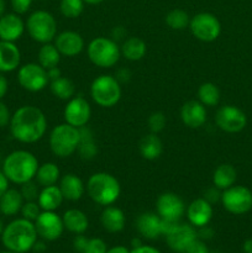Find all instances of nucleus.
Wrapping results in <instances>:
<instances>
[{"instance_id": "f257e3e1", "label": "nucleus", "mask_w": 252, "mask_h": 253, "mask_svg": "<svg viewBox=\"0 0 252 253\" xmlns=\"http://www.w3.org/2000/svg\"><path fill=\"white\" fill-rule=\"evenodd\" d=\"M9 125L15 140L22 143H35L46 133L47 119L37 106L24 105L11 115Z\"/></svg>"}, {"instance_id": "f03ea898", "label": "nucleus", "mask_w": 252, "mask_h": 253, "mask_svg": "<svg viewBox=\"0 0 252 253\" xmlns=\"http://www.w3.org/2000/svg\"><path fill=\"white\" fill-rule=\"evenodd\" d=\"M39 161L29 151H14L5 157L2 163V172L6 175L9 182L15 184H24L35 179Z\"/></svg>"}, {"instance_id": "7ed1b4c3", "label": "nucleus", "mask_w": 252, "mask_h": 253, "mask_svg": "<svg viewBox=\"0 0 252 253\" xmlns=\"http://www.w3.org/2000/svg\"><path fill=\"white\" fill-rule=\"evenodd\" d=\"M35 224L26 219H17L10 222L2 231V244L15 253H25L34 247L37 241Z\"/></svg>"}, {"instance_id": "20e7f679", "label": "nucleus", "mask_w": 252, "mask_h": 253, "mask_svg": "<svg viewBox=\"0 0 252 253\" xmlns=\"http://www.w3.org/2000/svg\"><path fill=\"white\" fill-rule=\"evenodd\" d=\"M89 198L101 207L113 205L119 199L121 187L113 174L106 172L94 173L89 177L85 187Z\"/></svg>"}, {"instance_id": "39448f33", "label": "nucleus", "mask_w": 252, "mask_h": 253, "mask_svg": "<svg viewBox=\"0 0 252 253\" xmlns=\"http://www.w3.org/2000/svg\"><path fill=\"white\" fill-rule=\"evenodd\" d=\"M81 141L79 128L64 123L52 128L49 133V148L52 153L59 158H67L78 150Z\"/></svg>"}, {"instance_id": "423d86ee", "label": "nucleus", "mask_w": 252, "mask_h": 253, "mask_svg": "<svg viewBox=\"0 0 252 253\" xmlns=\"http://www.w3.org/2000/svg\"><path fill=\"white\" fill-rule=\"evenodd\" d=\"M88 58L91 63L100 68H111L121 57L120 47L114 40L108 37H96L86 47Z\"/></svg>"}, {"instance_id": "0eeeda50", "label": "nucleus", "mask_w": 252, "mask_h": 253, "mask_svg": "<svg viewBox=\"0 0 252 253\" xmlns=\"http://www.w3.org/2000/svg\"><path fill=\"white\" fill-rule=\"evenodd\" d=\"M120 82L113 76L103 74L96 77L90 85L91 99L101 108H113L121 99Z\"/></svg>"}, {"instance_id": "6e6552de", "label": "nucleus", "mask_w": 252, "mask_h": 253, "mask_svg": "<svg viewBox=\"0 0 252 253\" xmlns=\"http://www.w3.org/2000/svg\"><path fill=\"white\" fill-rule=\"evenodd\" d=\"M30 37L39 43H49L57 36V22L53 15L44 10L32 12L26 21Z\"/></svg>"}, {"instance_id": "1a4fd4ad", "label": "nucleus", "mask_w": 252, "mask_h": 253, "mask_svg": "<svg viewBox=\"0 0 252 253\" xmlns=\"http://www.w3.org/2000/svg\"><path fill=\"white\" fill-rule=\"evenodd\" d=\"M189 29L193 36L202 42H212L221 32V24L215 15L210 12H199L189 21Z\"/></svg>"}, {"instance_id": "9d476101", "label": "nucleus", "mask_w": 252, "mask_h": 253, "mask_svg": "<svg viewBox=\"0 0 252 253\" xmlns=\"http://www.w3.org/2000/svg\"><path fill=\"white\" fill-rule=\"evenodd\" d=\"M221 203L225 209L235 215H242L252 208V193L242 185H232L221 193Z\"/></svg>"}, {"instance_id": "9b49d317", "label": "nucleus", "mask_w": 252, "mask_h": 253, "mask_svg": "<svg viewBox=\"0 0 252 253\" xmlns=\"http://www.w3.org/2000/svg\"><path fill=\"white\" fill-rule=\"evenodd\" d=\"M17 81L25 90L37 93L49 84L47 71L39 63H26L17 72Z\"/></svg>"}, {"instance_id": "f8f14e48", "label": "nucleus", "mask_w": 252, "mask_h": 253, "mask_svg": "<svg viewBox=\"0 0 252 253\" xmlns=\"http://www.w3.org/2000/svg\"><path fill=\"white\" fill-rule=\"evenodd\" d=\"M215 123L220 130L229 133H236L244 130L247 124V118L244 111L236 106L225 105L216 111Z\"/></svg>"}, {"instance_id": "ddd939ff", "label": "nucleus", "mask_w": 252, "mask_h": 253, "mask_svg": "<svg viewBox=\"0 0 252 253\" xmlns=\"http://www.w3.org/2000/svg\"><path fill=\"white\" fill-rule=\"evenodd\" d=\"M34 224L37 235L46 241H56L63 234V220L54 211H41Z\"/></svg>"}, {"instance_id": "4468645a", "label": "nucleus", "mask_w": 252, "mask_h": 253, "mask_svg": "<svg viewBox=\"0 0 252 253\" xmlns=\"http://www.w3.org/2000/svg\"><path fill=\"white\" fill-rule=\"evenodd\" d=\"M64 121L71 126L82 128L86 126L91 116V109L88 101L82 96H73L68 100L63 111Z\"/></svg>"}, {"instance_id": "2eb2a0df", "label": "nucleus", "mask_w": 252, "mask_h": 253, "mask_svg": "<svg viewBox=\"0 0 252 253\" xmlns=\"http://www.w3.org/2000/svg\"><path fill=\"white\" fill-rule=\"evenodd\" d=\"M156 209L161 219L180 220L185 212V205L179 195L166 192L157 198Z\"/></svg>"}, {"instance_id": "dca6fc26", "label": "nucleus", "mask_w": 252, "mask_h": 253, "mask_svg": "<svg viewBox=\"0 0 252 253\" xmlns=\"http://www.w3.org/2000/svg\"><path fill=\"white\" fill-rule=\"evenodd\" d=\"M198 239L195 227L188 224H179L170 234L166 236L168 247L177 253H184L194 240Z\"/></svg>"}, {"instance_id": "f3484780", "label": "nucleus", "mask_w": 252, "mask_h": 253, "mask_svg": "<svg viewBox=\"0 0 252 253\" xmlns=\"http://www.w3.org/2000/svg\"><path fill=\"white\" fill-rule=\"evenodd\" d=\"M54 46L61 56L76 57L84 49V39L76 31H63L54 37Z\"/></svg>"}, {"instance_id": "a211bd4d", "label": "nucleus", "mask_w": 252, "mask_h": 253, "mask_svg": "<svg viewBox=\"0 0 252 253\" xmlns=\"http://www.w3.org/2000/svg\"><path fill=\"white\" fill-rule=\"evenodd\" d=\"M187 217L189 220V224L194 227H204L210 222L212 217V207L208 200L204 198H198L193 200L188 205Z\"/></svg>"}, {"instance_id": "6ab92c4d", "label": "nucleus", "mask_w": 252, "mask_h": 253, "mask_svg": "<svg viewBox=\"0 0 252 253\" xmlns=\"http://www.w3.org/2000/svg\"><path fill=\"white\" fill-rule=\"evenodd\" d=\"M207 109L199 100H189L180 108V120L187 127L199 128L207 121Z\"/></svg>"}, {"instance_id": "aec40b11", "label": "nucleus", "mask_w": 252, "mask_h": 253, "mask_svg": "<svg viewBox=\"0 0 252 253\" xmlns=\"http://www.w3.org/2000/svg\"><path fill=\"white\" fill-rule=\"evenodd\" d=\"M24 21L17 14H5L0 17V40L15 42L24 34Z\"/></svg>"}, {"instance_id": "412c9836", "label": "nucleus", "mask_w": 252, "mask_h": 253, "mask_svg": "<svg viewBox=\"0 0 252 253\" xmlns=\"http://www.w3.org/2000/svg\"><path fill=\"white\" fill-rule=\"evenodd\" d=\"M58 187L64 200H69V202H78L85 193V185L83 180L73 173H67L63 177L59 178Z\"/></svg>"}, {"instance_id": "4be33fe9", "label": "nucleus", "mask_w": 252, "mask_h": 253, "mask_svg": "<svg viewBox=\"0 0 252 253\" xmlns=\"http://www.w3.org/2000/svg\"><path fill=\"white\" fill-rule=\"evenodd\" d=\"M21 53L14 42L0 40V73L12 72L20 66Z\"/></svg>"}, {"instance_id": "5701e85b", "label": "nucleus", "mask_w": 252, "mask_h": 253, "mask_svg": "<svg viewBox=\"0 0 252 253\" xmlns=\"http://www.w3.org/2000/svg\"><path fill=\"white\" fill-rule=\"evenodd\" d=\"M136 227L145 239L155 240L161 236V217L155 212H143L136 219Z\"/></svg>"}, {"instance_id": "b1692460", "label": "nucleus", "mask_w": 252, "mask_h": 253, "mask_svg": "<svg viewBox=\"0 0 252 253\" xmlns=\"http://www.w3.org/2000/svg\"><path fill=\"white\" fill-rule=\"evenodd\" d=\"M101 225L104 229L110 234H116V232L123 231L125 227V214L119 208L109 205L105 207L100 216Z\"/></svg>"}, {"instance_id": "393cba45", "label": "nucleus", "mask_w": 252, "mask_h": 253, "mask_svg": "<svg viewBox=\"0 0 252 253\" xmlns=\"http://www.w3.org/2000/svg\"><path fill=\"white\" fill-rule=\"evenodd\" d=\"M63 200L64 198L62 195L61 189L56 184L42 188L40 190L39 198H37V203L42 211H54L61 207Z\"/></svg>"}, {"instance_id": "a878e982", "label": "nucleus", "mask_w": 252, "mask_h": 253, "mask_svg": "<svg viewBox=\"0 0 252 253\" xmlns=\"http://www.w3.org/2000/svg\"><path fill=\"white\" fill-rule=\"evenodd\" d=\"M63 220L64 229L69 232H73L76 235L84 234L89 226V220L86 215L79 209H69L62 216Z\"/></svg>"}, {"instance_id": "bb28decb", "label": "nucleus", "mask_w": 252, "mask_h": 253, "mask_svg": "<svg viewBox=\"0 0 252 253\" xmlns=\"http://www.w3.org/2000/svg\"><path fill=\"white\" fill-rule=\"evenodd\" d=\"M24 202L20 190L7 189L0 198V212L5 216H14L21 211Z\"/></svg>"}, {"instance_id": "cd10ccee", "label": "nucleus", "mask_w": 252, "mask_h": 253, "mask_svg": "<svg viewBox=\"0 0 252 253\" xmlns=\"http://www.w3.org/2000/svg\"><path fill=\"white\" fill-rule=\"evenodd\" d=\"M138 150H140L141 156L145 160L155 161L161 157L163 152V143L162 140L157 136V133H148L141 138L138 143Z\"/></svg>"}, {"instance_id": "c85d7f7f", "label": "nucleus", "mask_w": 252, "mask_h": 253, "mask_svg": "<svg viewBox=\"0 0 252 253\" xmlns=\"http://www.w3.org/2000/svg\"><path fill=\"white\" fill-rule=\"evenodd\" d=\"M236 177V169L229 163H222L215 168L214 174H212V183L217 189L225 190L235 184Z\"/></svg>"}, {"instance_id": "c756f323", "label": "nucleus", "mask_w": 252, "mask_h": 253, "mask_svg": "<svg viewBox=\"0 0 252 253\" xmlns=\"http://www.w3.org/2000/svg\"><path fill=\"white\" fill-rule=\"evenodd\" d=\"M120 51L127 61L136 62L145 57L147 46H146V42L140 37H128L120 47Z\"/></svg>"}, {"instance_id": "7c9ffc66", "label": "nucleus", "mask_w": 252, "mask_h": 253, "mask_svg": "<svg viewBox=\"0 0 252 253\" xmlns=\"http://www.w3.org/2000/svg\"><path fill=\"white\" fill-rule=\"evenodd\" d=\"M59 178H61V170L53 162H46L39 166V169L35 175L37 184L42 188L57 184Z\"/></svg>"}, {"instance_id": "2f4dec72", "label": "nucleus", "mask_w": 252, "mask_h": 253, "mask_svg": "<svg viewBox=\"0 0 252 253\" xmlns=\"http://www.w3.org/2000/svg\"><path fill=\"white\" fill-rule=\"evenodd\" d=\"M49 89L51 93L61 100H71L76 94V85L71 79L66 77H59L49 82Z\"/></svg>"}, {"instance_id": "473e14b6", "label": "nucleus", "mask_w": 252, "mask_h": 253, "mask_svg": "<svg viewBox=\"0 0 252 253\" xmlns=\"http://www.w3.org/2000/svg\"><path fill=\"white\" fill-rule=\"evenodd\" d=\"M61 57V53L54 44H52L51 42L43 43L39 51V64H41L46 71H48L54 67H58Z\"/></svg>"}, {"instance_id": "72a5a7b5", "label": "nucleus", "mask_w": 252, "mask_h": 253, "mask_svg": "<svg viewBox=\"0 0 252 253\" xmlns=\"http://www.w3.org/2000/svg\"><path fill=\"white\" fill-rule=\"evenodd\" d=\"M79 131H81V141H79L78 150L77 151H78L82 158L91 160L98 152V148H96L95 142H94L93 133H91L90 128H88L86 126L79 128Z\"/></svg>"}, {"instance_id": "f704fd0d", "label": "nucleus", "mask_w": 252, "mask_h": 253, "mask_svg": "<svg viewBox=\"0 0 252 253\" xmlns=\"http://www.w3.org/2000/svg\"><path fill=\"white\" fill-rule=\"evenodd\" d=\"M198 100L207 106H216L220 101V90L214 83L207 82L203 83L198 89Z\"/></svg>"}, {"instance_id": "c9c22d12", "label": "nucleus", "mask_w": 252, "mask_h": 253, "mask_svg": "<svg viewBox=\"0 0 252 253\" xmlns=\"http://www.w3.org/2000/svg\"><path fill=\"white\" fill-rule=\"evenodd\" d=\"M189 15L182 9H173L166 15V24L168 25V27H170L172 30H177V31L184 30L185 27L189 26Z\"/></svg>"}, {"instance_id": "e433bc0d", "label": "nucleus", "mask_w": 252, "mask_h": 253, "mask_svg": "<svg viewBox=\"0 0 252 253\" xmlns=\"http://www.w3.org/2000/svg\"><path fill=\"white\" fill-rule=\"evenodd\" d=\"M59 9L64 17L76 19L83 12L84 1L83 0H61Z\"/></svg>"}, {"instance_id": "4c0bfd02", "label": "nucleus", "mask_w": 252, "mask_h": 253, "mask_svg": "<svg viewBox=\"0 0 252 253\" xmlns=\"http://www.w3.org/2000/svg\"><path fill=\"white\" fill-rule=\"evenodd\" d=\"M166 124H167V119H166L165 114L162 111H155V113L148 116V130L152 133L161 132L166 127Z\"/></svg>"}, {"instance_id": "58836bf2", "label": "nucleus", "mask_w": 252, "mask_h": 253, "mask_svg": "<svg viewBox=\"0 0 252 253\" xmlns=\"http://www.w3.org/2000/svg\"><path fill=\"white\" fill-rule=\"evenodd\" d=\"M20 192H21L25 202H37V198L40 195L39 184H37V182L30 180V182L21 184Z\"/></svg>"}, {"instance_id": "ea45409f", "label": "nucleus", "mask_w": 252, "mask_h": 253, "mask_svg": "<svg viewBox=\"0 0 252 253\" xmlns=\"http://www.w3.org/2000/svg\"><path fill=\"white\" fill-rule=\"evenodd\" d=\"M41 211L42 210L37 202H25L21 208V211L20 212L22 214V217H24V219L35 222V220L39 217V215L41 214Z\"/></svg>"}, {"instance_id": "a19ab883", "label": "nucleus", "mask_w": 252, "mask_h": 253, "mask_svg": "<svg viewBox=\"0 0 252 253\" xmlns=\"http://www.w3.org/2000/svg\"><path fill=\"white\" fill-rule=\"evenodd\" d=\"M106 244L101 239H90L83 253H106Z\"/></svg>"}, {"instance_id": "79ce46f5", "label": "nucleus", "mask_w": 252, "mask_h": 253, "mask_svg": "<svg viewBox=\"0 0 252 253\" xmlns=\"http://www.w3.org/2000/svg\"><path fill=\"white\" fill-rule=\"evenodd\" d=\"M32 4V0H11V6L15 14L21 15L29 11L30 6Z\"/></svg>"}, {"instance_id": "37998d69", "label": "nucleus", "mask_w": 252, "mask_h": 253, "mask_svg": "<svg viewBox=\"0 0 252 253\" xmlns=\"http://www.w3.org/2000/svg\"><path fill=\"white\" fill-rule=\"evenodd\" d=\"M184 253H210V252L207 245H205L202 240L197 239L192 242V245L188 247L187 251Z\"/></svg>"}, {"instance_id": "c03bdc74", "label": "nucleus", "mask_w": 252, "mask_h": 253, "mask_svg": "<svg viewBox=\"0 0 252 253\" xmlns=\"http://www.w3.org/2000/svg\"><path fill=\"white\" fill-rule=\"evenodd\" d=\"M10 120H11V114H10L9 108L0 100V127L9 125Z\"/></svg>"}, {"instance_id": "a18cd8bd", "label": "nucleus", "mask_w": 252, "mask_h": 253, "mask_svg": "<svg viewBox=\"0 0 252 253\" xmlns=\"http://www.w3.org/2000/svg\"><path fill=\"white\" fill-rule=\"evenodd\" d=\"M89 240L86 239L85 236H83V234L81 235H77L76 239L73 241V246L76 249V251H78L79 253H83L84 250H85L86 245H88Z\"/></svg>"}, {"instance_id": "49530a36", "label": "nucleus", "mask_w": 252, "mask_h": 253, "mask_svg": "<svg viewBox=\"0 0 252 253\" xmlns=\"http://www.w3.org/2000/svg\"><path fill=\"white\" fill-rule=\"evenodd\" d=\"M219 190L220 189H217L216 187L211 188V189H208L207 192H205L204 199L208 200L210 204H212L214 202H217V200L221 199V193H220Z\"/></svg>"}, {"instance_id": "de8ad7c7", "label": "nucleus", "mask_w": 252, "mask_h": 253, "mask_svg": "<svg viewBox=\"0 0 252 253\" xmlns=\"http://www.w3.org/2000/svg\"><path fill=\"white\" fill-rule=\"evenodd\" d=\"M130 253H161L157 249L152 246H145V245H141V246L132 249V251Z\"/></svg>"}, {"instance_id": "09e8293b", "label": "nucleus", "mask_w": 252, "mask_h": 253, "mask_svg": "<svg viewBox=\"0 0 252 253\" xmlns=\"http://www.w3.org/2000/svg\"><path fill=\"white\" fill-rule=\"evenodd\" d=\"M9 189V179L6 178V175L4 174L2 170H0V198L4 194L6 190Z\"/></svg>"}, {"instance_id": "8fccbe9b", "label": "nucleus", "mask_w": 252, "mask_h": 253, "mask_svg": "<svg viewBox=\"0 0 252 253\" xmlns=\"http://www.w3.org/2000/svg\"><path fill=\"white\" fill-rule=\"evenodd\" d=\"M7 88H9V83H7V79L0 73V100L6 95Z\"/></svg>"}, {"instance_id": "3c124183", "label": "nucleus", "mask_w": 252, "mask_h": 253, "mask_svg": "<svg viewBox=\"0 0 252 253\" xmlns=\"http://www.w3.org/2000/svg\"><path fill=\"white\" fill-rule=\"evenodd\" d=\"M47 76H48L49 82H51V81H54V79L59 78V77H62V72L58 67H54V68H51L47 71Z\"/></svg>"}, {"instance_id": "603ef678", "label": "nucleus", "mask_w": 252, "mask_h": 253, "mask_svg": "<svg viewBox=\"0 0 252 253\" xmlns=\"http://www.w3.org/2000/svg\"><path fill=\"white\" fill-rule=\"evenodd\" d=\"M106 253H130V251L124 246H115L113 247V249L108 250Z\"/></svg>"}, {"instance_id": "864d4df0", "label": "nucleus", "mask_w": 252, "mask_h": 253, "mask_svg": "<svg viewBox=\"0 0 252 253\" xmlns=\"http://www.w3.org/2000/svg\"><path fill=\"white\" fill-rule=\"evenodd\" d=\"M244 251L245 253H252V239L246 240V241H245Z\"/></svg>"}, {"instance_id": "5fc2aeb1", "label": "nucleus", "mask_w": 252, "mask_h": 253, "mask_svg": "<svg viewBox=\"0 0 252 253\" xmlns=\"http://www.w3.org/2000/svg\"><path fill=\"white\" fill-rule=\"evenodd\" d=\"M84 2H86V4H90V5H96V4H100V2H103L104 0H83Z\"/></svg>"}, {"instance_id": "6e6d98bb", "label": "nucleus", "mask_w": 252, "mask_h": 253, "mask_svg": "<svg viewBox=\"0 0 252 253\" xmlns=\"http://www.w3.org/2000/svg\"><path fill=\"white\" fill-rule=\"evenodd\" d=\"M4 11H5V1L4 0H0V17L4 15Z\"/></svg>"}, {"instance_id": "4d7b16f0", "label": "nucleus", "mask_w": 252, "mask_h": 253, "mask_svg": "<svg viewBox=\"0 0 252 253\" xmlns=\"http://www.w3.org/2000/svg\"><path fill=\"white\" fill-rule=\"evenodd\" d=\"M141 242L138 241L137 239H133V241H132V249H136V247H138V246H141Z\"/></svg>"}, {"instance_id": "13d9d810", "label": "nucleus", "mask_w": 252, "mask_h": 253, "mask_svg": "<svg viewBox=\"0 0 252 253\" xmlns=\"http://www.w3.org/2000/svg\"><path fill=\"white\" fill-rule=\"evenodd\" d=\"M2 231H4V225H2V220L0 219V234H2Z\"/></svg>"}, {"instance_id": "bf43d9fd", "label": "nucleus", "mask_w": 252, "mask_h": 253, "mask_svg": "<svg viewBox=\"0 0 252 253\" xmlns=\"http://www.w3.org/2000/svg\"><path fill=\"white\" fill-rule=\"evenodd\" d=\"M2 253H15V252H11V251H10V252H2Z\"/></svg>"}]
</instances>
